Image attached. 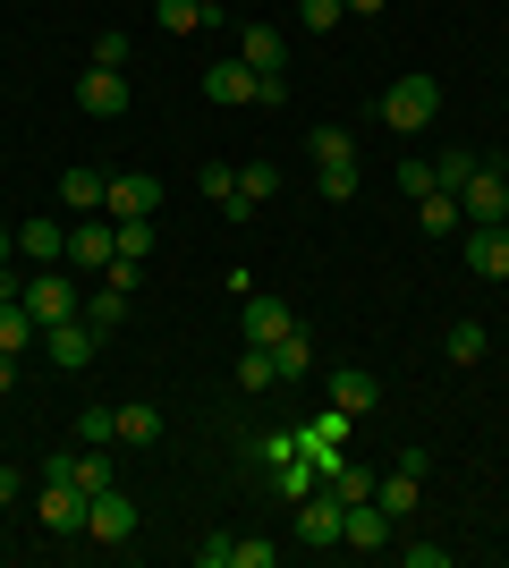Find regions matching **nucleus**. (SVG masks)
<instances>
[{"instance_id": "1", "label": "nucleus", "mask_w": 509, "mask_h": 568, "mask_svg": "<svg viewBox=\"0 0 509 568\" xmlns=\"http://www.w3.org/2000/svg\"><path fill=\"white\" fill-rule=\"evenodd\" d=\"M434 119H441V77L408 69V77H390V85H383V128H390V136H425Z\"/></svg>"}, {"instance_id": "2", "label": "nucleus", "mask_w": 509, "mask_h": 568, "mask_svg": "<svg viewBox=\"0 0 509 568\" xmlns=\"http://www.w3.org/2000/svg\"><path fill=\"white\" fill-rule=\"evenodd\" d=\"M18 306H26V314H34V323L51 332V323H69V314L85 306V297L69 288V272H51V263H34V272H26V297H18Z\"/></svg>"}, {"instance_id": "3", "label": "nucleus", "mask_w": 509, "mask_h": 568, "mask_svg": "<svg viewBox=\"0 0 509 568\" xmlns=\"http://www.w3.org/2000/svg\"><path fill=\"white\" fill-rule=\"evenodd\" d=\"M85 500L69 475H43V493H34V518H43V535H85Z\"/></svg>"}, {"instance_id": "4", "label": "nucleus", "mask_w": 509, "mask_h": 568, "mask_svg": "<svg viewBox=\"0 0 509 568\" xmlns=\"http://www.w3.org/2000/svg\"><path fill=\"white\" fill-rule=\"evenodd\" d=\"M43 475H69L77 493H111L120 484V467H111V450H94V442H77V450H51Z\"/></svg>"}, {"instance_id": "5", "label": "nucleus", "mask_w": 509, "mask_h": 568, "mask_svg": "<svg viewBox=\"0 0 509 568\" xmlns=\"http://www.w3.org/2000/svg\"><path fill=\"white\" fill-rule=\"evenodd\" d=\"M128 102H136L128 69H85V77H77V111H85V119H120Z\"/></svg>"}, {"instance_id": "6", "label": "nucleus", "mask_w": 509, "mask_h": 568, "mask_svg": "<svg viewBox=\"0 0 509 568\" xmlns=\"http://www.w3.org/2000/svg\"><path fill=\"white\" fill-rule=\"evenodd\" d=\"M102 213H111V221H153V213H162V179H145V170L111 179V187H102Z\"/></svg>"}, {"instance_id": "7", "label": "nucleus", "mask_w": 509, "mask_h": 568, "mask_svg": "<svg viewBox=\"0 0 509 568\" xmlns=\"http://www.w3.org/2000/svg\"><path fill=\"white\" fill-rule=\"evenodd\" d=\"M43 348H51V365H60V374H85V365H94V348H102V332L85 323V314H69V323H51V332H43Z\"/></svg>"}, {"instance_id": "8", "label": "nucleus", "mask_w": 509, "mask_h": 568, "mask_svg": "<svg viewBox=\"0 0 509 568\" xmlns=\"http://www.w3.org/2000/svg\"><path fill=\"white\" fill-rule=\"evenodd\" d=\"M85 535H94V544H128V535H136V500H128L120 484L94 493V500H85Z\"/></svg>"}, {"instance_id": "9", "label": "nucleus", "mask_w": 509, "mask_h": 568, "mask_svg": "<svg viewBox=\"0 0 509 568\" xmlns=\"http://www.w3.org/2000/svg\"><path fill=\"white\" fill-rule=\"evenodd\" d=\"M339 526H348V500H339V493H306V500H297V544H339Z\"/></svg>"}, {"instance_id": "10", "label": "nucleus", "mask_w": 509, "mask_h": 568, "mask_svg": "<svg viewBox=\"0 0 509 568\" xmlns=\"http://www.w3.org/2000/svg\"><path fill=\"white\" fill-rule=\"evenodd\" d=\"M459 213L476 221V230H492V221H509V179H501V170H476V179H467V187H459Z\"/></svg>"}, {"instance_id": "11", "label": "nucleus", "mask_w": 509, "mask_h": 568, "mask_svg": "<svg viewBox=\"0 0 509 568\" xmlns=\"http://www.w3.org/2000/svg\"><path fill=\"white\" fill-rule=\"evenodd\" d=\"M332 407L357 425V416H374V407H383V382L365 374V365H339V374H332Z\"/></svg>"}, {"instance_id": "12", "label": "nucleus", "mask_w": 509, "mask_h": 568, "mask_svg": "<svg viewBox=\"0 0 509 568\" xmlns=\"http://www.w3.org/2000/svg\"><path fill=\"white\" fill-rule=\"evenodd\" d=\"M289 332H297V314L281 297H246V348H281Z\"/></svg>"}, {"instance_id": "13", "label": "nucleus", "mask_w": 509, "mask_h": 568, "mask_svg": "<svg viewBox=\"0 0 509 568\" xmlns=\"http://www.w3.org/2000/svg\"><path fill=\"white\" fill-rule=\"evenodd\" d=\"M111 255H120V237H111V221H77L69 230V263H85V272H111Z\"/></svg>"}, {"instance_id": "14", "label": "nucleus", "mask_w": 509, "mask_h": 568, "mask_svg": "<svg viewBox=\"0 0 509 568\" xmlns=\"http://www.w3.org/2000/svg\"><path fill=\"white\" fill-rule=\"evenodd\" d=\"M204 102H221V111H246V102H255V69H246V60H221V69H204Z\"/></svg>"}, {"instance_id": "15", "label": "nucleus", "mask_w": 509, "mask_h": 568, "mask_svg": "<svg viewBox=\"0 0 509 568\" xmlns=\"http://www.w3.org/2000/svg\"><path fill=\"white\" fill-rule=\"evenodd\" d=\"M467 272H476V281H509V221L467 237Z\"/></svg>"}, {"instance_id": "16", "label": "nucleus", "mask_w": 509, "mask_h": 568, "mask_svg": "<svg viewBox=\"0 0 509 568\" xmlns=\"http://www.w3.org/2000/svg\"><path fill=\"white\" fill-rule=\"evenodd\" d=\"M18 255H26V263H69V230H60L51 213L18 221Z\"/></svg>"}, {"instance_id": "17", "label": "nucleus", "mask_w": 509, "mask_h": 568, "mask_svg": "<svg viewBox=\"0 0 509 568\" xmlns=\"http://www.w3.org/2000/svg\"><path fill=\"white\" fill-rule=\"evenodd\" d=\"M339 544H348V551H383V544H390V518L374 509V500H348V526H339Z\"/></svg>"}, {"instance_id": "18", "label": "nucleus", "mask_w": 509, "mask_h": 568, "mask_svg": "<svg viewBox=\"0 0 509 568\" xmlns=\"http://www.w3.org/2000/svg\"><path fill=\"white\" fill-rule=\"evenodd\" d=\"M238 60H246V69H289V34L255 18V26H246V43H238Z\"/></svg>"}, {"instance_id": "19", "label": "nucleus", "mask_w": 509, "mask_h": 568, "mask_svg": "<svg viewBox=\"0 0 509 568\" xmlns=\"http://www.w3.org/2000/svg\"><path fill=\"white\" fill-rule=\"evenodd\" d=\"M416 500H425V484H416V475H408V467H399V475H374V509H383V518H390V526L408 518Z\"/></svg>"}, {"instance_id": "20", "label": "nucleus", "mask_w": 509, "mask_h": 568, "mask_svg": "<svg viewBox=\"0 0 509 568\" xmlns=\"http://www.w3.org/2000/svg\"><path fill=\"white\" fill-rule=\"evenodd\" d=\"M459 195H450V187H434V195H416V230H425V237H459Z\"/></svg>"}, {"instance_id": "21", "label": "nucleus", "mask_w": 509, "mask_h": 568, "mask_svg": "<svg viewBox=\"0 0 509 568\" xmlns=\"http://www.w3.org/2000/svg\"><path fill=\"white\" fill-rule=\"evenodd\" d=\"M272 195H281V170H272V162H246V170H238V204H230V221H246L255 204H272Z\"/></svg>"}, {"instance_id": "22", "label": "nucleus", "mask_w": 509, "mask_h": 568, "mask_svg": "<svg viewBox=\"0 0 509 568\" xmlns=\"http://www.w3.org/2000/svg\"><path fill=\"white\" fill-rule=\"evenodd\" d=\"M120 442H128V450H153V442H162V407L128 399V407H120Z\"/></svg>"}, {"instance_id": "23", "label": "nucleus", "mask_w": 509, "mask_h": 568, "mask_svg": "<svg viewBox=\"0 0 509 568\" xmlns=\"http://www.w3.org/2000/svg\"><path fill=\"white\" fill-rule=\"evenodd\" d=\"M102 187H111L102 170H69V179H60V204H69V213H102Z\"/></svg>"}, {"instance_id": "24", "label": "nucleus", "mask_w": 509, "mask_h": 568, "mask_svg": "<svg viewBox=\"0 0 509 568\" xmlns=\"http://www.w3.org/2000/svg\"><path fill=\"white\" fill-rule=\"evenodd\" d=\"M77 314H85L94 332H120V323H128V288H120V281H102V297H85Z\"/></svg>"}, {"instance_id": "25", "label": "nucleus", "mask_w": 509, "mask_h": 568, "mask_svg": "<svg viewBox=\"0 0 509 568\" xmlns=\"http://www.w3.org/2000/svg\"><path fill=\"white\" fill-rule=\"evenodd\" d=\"M111 237H120V255H111V263H153V246H162L153 221H111Z\"/></svg>"}, {"instance_id": "26", "label": "nucleus", "mask_w": 509, "mask_h": 568, "mask_svg": "<svg viewBox=\"0 0 509 568\" xmlns=\"http://www.w3.org/2000/svg\"><path fill=\"white\" fill-rule=\"evenodd\" d=\"M272 484H281V500H306V493L323 484V467H315L306 450H297V458H281V475H272Z\"/></svg>"}, {"instance_id": "27", "label": "nucleus", "mask_w": 509, "mask_h": 568, "mask_svg": "<svg viewBox=\"0 0 509 568\" xmlns=\"http://www.w3.org/2000/svg\"><path fill=\"white\" fill-rule=\"evenodd\" d=\"M34 339H43V323H34V314H26V306H0V348H9V356H26Z\"/></svg>"}, {"instance_id": "28", "label": "nucleus", "mask_w": 509, "mask_h": 568, "mask_svg": "<svg viewBox=\"0 0 509 568\" xmlns=\"http://www.w3.org/2000/svg\"><path fill=\"white\" fill-rule=\"evenodd\" d=\"M272 382H281V365H272V348H246V356H238V390H246V399H264Z\"/></svg>"}, {"instance_id": "29", "label": "nucleus", "mask_w": 509, "mask_h": 568, "mask_svg": "<svg viewBox=\"0 0 509 568\" xmlns=\"http://www.w3.org/2000/svg\"><path fill=\"white\" fill-rule=\"evenodd\" d=\"M357 179H365L357 162H315V187H323V204H348V195H357Z\"/></svg>"}, {"instance_id": "30", "label": "nucleus", "mask_w": 509, "mask_h": 568, "mask_svg": "<svg viewBox=\"0 0 509 568\" xmlns=\"http://www.w3.org/2000/svg\"><path fill=\"white\" fill-rule=\"evenodd\" d=\"M153 18H162V34H195L213 9H204V0H153Z\"/></svg>"}, {"instance_id": "31", "label": "nucleus", "mask_w": 509, "mask_h": 568, "mask_svg": "<svg viewBox=\"0 0 509 568\" xmlns=\"http://www.w3.org/2000/svg\"><path fill=\"white\" fill-rule=\"evenodd\" d=\"M476 170H485V162H476L467 144H450V153H441V162H434V187H450V195H459L467 179H476Z\"/></svg>"}, {"instance_id": "32", "label": "nucleus", "mask_w": 509, "mask_h": 568, "mask_svg": "<svg viewBox=\"0 0 509 568\" xmlns=\"http://www.w3.org/2000/svg\"><path fill=\"white\" fill-rule=\"evenodd\" d=\"M441 348H450V365H476V356L492 348V332H485V323H450V339H441Z\"/></svg>"}, {"instance_id": "33", "label": "nucleus", "mask_w": 509, "mask_h": 568, "mask_svg": "<svg viewBox=\"0 0 509 568\" xmlns=\"http://www.w3.org/2000/svg\"><path fill=\"white\" fill-rule=\"evenodd\" d=\"M77 442L111 450V442H120V407H85V416H77Z\"/></svg>"}, {"instance_id": "34", "label": "nucleus", "mask_w": 509, "mask_h": 568, "mask_svg": "<svg viewBox=\"0 0 509 568\" xmlns=\"http://www.w3.org/2000/svg\"><path fill=\"white\" fill-rule=\"evenodd\" d=\"M195 187H204V204H221V213H230V204H238V170H230V162H204V179H195Z\"/></svg>"}, {"instance_id": "35", "label": "nucleus", "mask_w": 509, "mask_h": 568, "mask_svg": "<svg viewBox=\"0 0 509 568\" xmlns=\"http://www.w3.org/2000/svg\"><path fill=\"white\" fill-rule=\"evenodd\" d=\"M272 365H281V382H297L306 365H315V339H306V332H289L281 348H272Z\"/></svg>"}, {"instance_id": "36", "label": "nucleus", "mask_w": 509, "mask_h": 568, "mask_svg": "<svg viewBox=\"0 0 509 568\" xmlns=\"http://www.w3.org/2000/svg\"><path fill=\"white\" fill-rule=\"evenodd\" d=\"M339 18H348V9H339V0H297V26H306V34H332Z\"/></svg>"}, {"instance_id": "37", "label": "nucleus", "mask_w": 509, "mask_h": 568, "mask_svg": "<svg viewBox=\"0 0 509 568\" xmlns=\"http://www.w3.org/2000/svg\"><path fill=\"white\" fill-rule=\"evenodd\" d=\"M315 162H357V136L348 128H315Z\"/></svg>"}, {"instance_id": "38", "label": "nucleus", "mask_w": 509, "mask_h": 568, "mask_svg": "<svg viewBox=\"0 0 509 568\" xmlns=\"http://www.w3.org/2000/svg\"><path fill=\"white\" fill-rule=\"evenodd\" d=\"M272 560H281V551L255 544V535H238V544H230V568H272Z\"/></svg>"}, {"instance_id": "39", "label": "nucleus", "mask_w": 509, "mask_h": 568, "mask_svg": "<svg viewBox=\"0 0 509 568\" xmlns=\"http://www.w3.org/2000/svg\"><path fill=\"white\" fill-rule=\"evenodd\" d=\"M94 69H128V34L111 26V34H94Z\"/></svg>"}, {"instance_id": "40", "label": "nucleus", "mask_w": 509, "mask_h": 568, "mask_svg": "<svg viewBox=\"0 0 509 568\" xmlns=\"http://www.w3.org/2000/svg\"><path fill=\"white\" fill-rule=\"evenodd\" d=\"M399 195H434V162H399Z\"/></svg>"}, {"instance_id": "41", "label": "nucleus", "mask_w": 509, "mask_h": 568, "mask_svg": "<svg viewBox=\"0 0 509 568\" xmlns=\"http://www.w3.org/2000/svg\"><path fill=\"white\" fill-rule=\"evenodd\" d=\"M230 544H238V535H213V544H195V568H230Z\"/></svg>"}, {"instance_id": "42", "label": "nucleus", "mask_w": 509, "mask_h": 568, "mask_svg": "<svg viewBox=\"0 0 509 568\" xmlns=\"http://www.w3.org/2000/svg\"><path fill=\"white\" fill-rule=\"evenodd\" d=\"M408 568H450V544H408Z\"/></svg>"}, {"instance_id": "43", "label": "nucleus", "mask_w": 509, "mask_h": 568, "mask_svg": "<svg viewBox=\"0 0 509 568\" xmlns=\"http://www.w3.org/2000/svg\"><path fill=\"white\" fill-rule=\"evenodd\" d=\"M26 297V272H0V306H18Z\"/></svg>"}, {"instance_id": "44", "label": "nucleus", "mask_w": 509, "mask_h": 568, "mask_svg": "<svg viewBox=\"0 0 509 568\" xmlns=\"http://www.w3.org/2000/svg\"><path fill=\"white\" fill-rule=\"evenodd\" d=\"M18 493H26V475H18V467H0V509H9Z\"/></svg>"}, {"instance_id": "45", "label": "nucleus", "mask_w": 509, "mask_h": 568, "mask_svg": "<svg viewBox=\"0 0 509 568\" xmlns=\"http://www.w3.org/2000/svg\"><path fill=\"white\" fill-rule=\"evenodd\" d=\"M9 390H18V356L0 348V399H9Z\"/></svg>"}, {"instance_id": "46", "label": "nucleus", "mask_w": 509, "mask_h": 568, "mask_svg": "<svg viewBox=\"0 0 509 568\" xmlns=\"http://www.w3.org/2000/svg\"><path fill=\"white\" fill-rule=\"evenodd\" d=\"M339 9H348V18H383L390 0H339Z\"/></svg>"}, {"instance_id": "47", "label": "nucleus", "mask_w": 509, "mask_h": 568, "mask_svg": "<svg viewBox=\"0 0 509 568\" xmlns=\"http://www.w3.org/2000/svg\"><path fill=\"white\" fill-rule=\"evenodd\" d=\"M9 263H18V230H0V272H9Z\"/></svg>"}, {"instance_id": "48", "label": "nucleus", "mask_w": 509, "mask_h": 568, "mask_svg": "<svg viewBox=\"0 0 509 568\" xmlns=\"http://www.w3.org/2000/svg\"><path fill=\"white\" fill-rule=\"evenodd\" d=\"M204 9H221V0H204Z\"/></svg>"}, {"instance_id": "49", "label": "nucleus", "mask_w": 509, "mask_h": 568, "mask_svg": "<svg viewBox=\"0 0 509 568\" xmlns=\"http://www.w3.org/2000/svg\"><path fill=\"white\" fill-rule=\"evenodd\" d=\"M501 179H509V170H501Z\"/></svg>"}]
</instances>
